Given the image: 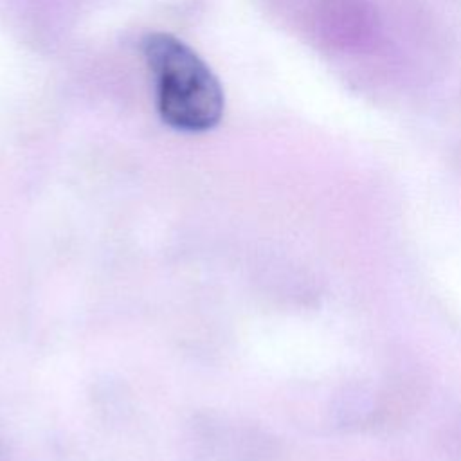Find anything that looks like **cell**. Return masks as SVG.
Wrapping results in <instances>:
<instances>
[{
  "instance_id": "cell-2",
  "label": "cell",
  "mask_w": 461,
  "mask_h": 461,
  "mask_svg": "<svg viewBox=\"0 0 461 461\" xmlns=\"http://www.w3.org/2000/svg\"><path fill=\"white\" fill-rule=\"evenodd\" d=\"M427 385L416 371H400L378 391L375 429L393 430L403 425L421 405Z\"/></svg>"
},
{
  "instance_id": "cell-4",
  "label": "cell",
  "mask_w": 461,
  "mask_h": 461,
  "mask_svg": "<svg viewBox=\"0 0 461 461\" xmlns=\"http://www.w3.org/2000/svg\"><path fill=\"white\" fill-rule=\"evenodd\" d=\"M438 443L448 461H461V412L452 416L439 430Z\"/></svg>"
},
{
  "instance_id": "cell-3",
  "label": "cell",
  "mask_w": 461,
  "mask_h": 461,
  "mask_svg": "<svg viewBox=\"0 0 461 461\" xmlns=\"http://www.w3.org/2000/svg\"><path fill=\"white\" fill-rule=\"evenodd\" d=\"M378 391L364 384L344 385L333 400L335 423L348 432L375 429Z\"/></svg>"
},
{
  "instance_id": "cell-1",
  "label": "cell",
  "mask_w": 461,
  "mask_h": 461,
  "mask_svg": "<svg viewBox=\"0 0 461 461\" xmlns=\"http://www.w3.org/2000/svg\"><path fill=\"white\" fill-rule=\"evenodd\" d=\"M142 54L157 79L162 121L180 131H205L223 115V92L203 59L167 32H149Z\"/></svg>"
}]
</instances>
